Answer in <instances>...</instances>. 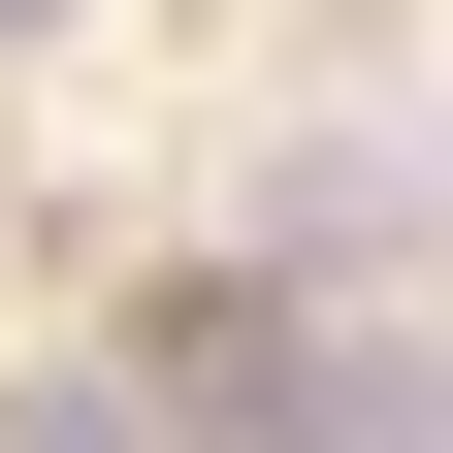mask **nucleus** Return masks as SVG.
<instances>
[{
  "instance_id": "obj_1",
  "label": "nucleus",
  "mask_w": 453,
  "mask_h": 453,
  "mask_svg": "<svg viewBox=\"0 0 453 453\" xmlns=\"http://www.w3.org/2000/svg\"><path fill=\"white\" fill-rule=\"evenodd\" d=\"M0 33H65V0H0Z\"/></svg>"
}]
</instances>
